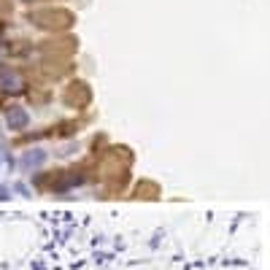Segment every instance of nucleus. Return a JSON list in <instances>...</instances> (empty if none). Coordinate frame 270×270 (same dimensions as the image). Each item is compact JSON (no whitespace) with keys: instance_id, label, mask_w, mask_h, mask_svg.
I'll use <instances>...</instances> for the list:
<instances>
[{"instance_id":"1","label":"nucleus","mask_w":270,"mask_h":270,"mask_svg":"<svg viewBox=\"0 0 270 270\" xmlns=\"http://www.w3.org/2000/svg\"><path fill=\"white\" fill-rule=\"evenodd\" d=\"M0 89L6 92H22V78L9 68H0Z\"/></svg>"},{"instance_id":"2","label":"nucleus","mask_w":270,"mask_h":270,"mask_svg":"<svg viewBox=\"0 0 270 270\" xmlns=\"http://www.w3.org/2000/svg\"><path fill=\"white\" fill-rule=\"evenodd\" d=\"M6 122H9L11 130H25L27 122H30V116H27V111H25V108H11V111H9V116H6Z\"/></svg>"},{"instance_id":"3","label":"nucleus","mask_w":270,"mask_h":270,"mask_svg":"<svg viewBox=\"0 0 270 270\" xmlns=\"http://www.w3.org/2000/svg\"><path fill=\"white\" fill-rule=\"evenodd\" d=\"M41 160H43V152H35V154H27L25 157V165H38Z\"/></svg>"}]
</instances>
